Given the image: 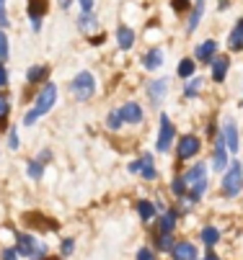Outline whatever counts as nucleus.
Masks as SVG:
<instances>
[{
  "instance_id": "4",
  "label": "nucleus",
  "mask_w": 243,
  "mask_h": 260,
  "mask_svg": "<svg viewBox=\"0 0 243 260\" xmlns=\"http://www.w3.org/2000/svg\"><path fill=\"white\" fill-rule=\"evenodd\" d=\"M16 252L23 255V257H42L47 252V247H44V242H39L34 235L23 232V235L16 237Z\"/></svg>"
},
{
  "instance_id": "8",
  "label": "nucleus",
  "mask_w": 243,
  "mask_h": 260,
  "mask_svg": "<svg viewBox=\"0 0 243 260\" xmlns=\"http://www.w3.org/2000/svg\"><path fill=\"white\" fill-rule=\"evenodd\" d=\"M199 147H202V142H199L194 134H186V137H181V142H179V157H181V160H189V157H194V155L199 152Z\"/></svg>"
},
{
  "instance_id": "2",
  "label": "nucleus",
  "mask_w": 243,
  "mask_h": 260,
  "mask_svg": "<svg viewBox=\"0 0 243 260\" xmlns=\"http://www.w3.org/2000/svg\"><path fill=\"white\" fill-rule=\"evenodd\" d=\"M240 188H243V165L240 162H233L225 170V175H223V193L228 199H235L240 193Z\"/></svg>"
},
{
  "instance_id": "3",
  "label": "nucleus",
  "mask_w": 243,
  "mask_h": 260,
  "mask_svg": "<svg viewBox=\"0 0 243 260\" xmlns=\"http://www.w3.org/2000/svg\"><path fill=\"white\" fill-rule=\"evenodd\" d=\"M184 183H186V188H192L189 201H199V199H202V193L207 191V175H204V165H194V168L184 175Z\"/></svg>"
},
{
  "instance_id": "33",
  "label": "nucleus",
  "mask_w": 243,
  "mask_h": 260,
  "mask_svg": "<svg viewBox=\"0 0 243 260\" xmlns=\"http://www.w3.org/2000/svg\"><path fill=\"white\" fill-rule=\"evenodd\" d=\"M8 26V13H6V0H0V31Z\"/></svg>"
},
{
  "instance_id": "16",
  "label": "nucleus",
  "mask_w": 243,
  "mask_h": 260,
  "mask_svg": "<svg viewBox=\"0 0 243 260\" xmlns=\"http://www.w3.org/2000/svg\"><path fill=\"white\" fill-rule=\"evenodd\" d=\"M228 67H230L228 57H218V59H212V80H215V83H223V80H225Z\"/></svg>"
},
{
  "instance_id": "43",
  "label": "nucleus",
  "mask_w": 243,
  "mask_h": 260,
  "mask_svg": "<svg viewBox=\"0 0 243 260\" xmlns=\"http://www.w3.org/2000/svg\"><path fill=\"white\" fill-rule=\"evenodd\" d=\"M204 260H220V257H218V255H212V252H210V255H204Z\"/></svg>"
},
{
  "instance_id": "38",
  "label": "nucleus",
  "mask_w": 243,
  "mask_h": 260,
  "mask_svg": "<svg viewBox=\"0 0 243 260\" xmlns=\"http://www.w3.org/2000/svg\"><path fill=\"white\" fill-rule=\"evenodd\" d=\"M3 260H18V252H16L13 247H6V250H3Z\"/></svg>"
},
{
  "instance_id": "20",
  "label": "nucleus",
  "mask_w": 243,
  "mask_h": 260,
  "mask_svg": "<svg viewBox=\"0 0 243 260\" xmlns=\"http://www.w3.org/2000/svg\"><path fill=\"white\" fill-rule=\"evenodd\" d=\"M202 13H204V0H197V3H194V11H192V18H189V26H186L189 34L197 31V26H199V21H202Z\"/></svg>"
},
{
  "instance_id": "41",
  "label": "nucleus",
  "mask_w": 243,
  "mask_h": 260,
  "mask_svg": "<svg viewBox=\"0 0 243 260\" xmlns=\"http://www.w3.org/2000/svg\"><path fill=\"white\" fill-rule=\"evenodd\" d=\"M173 8H176V11H184V8H186V0H173Z\"/></svg>"
},
{
  "instance_id": "35",
  "label": "nucleus",
  "mask_w": 243,
  "mask_h": 260,
  "mask_svg": "<svg viewBox=\"0 0 243 260\" xmlns=\"http://www.w3.org/2000/svg\"><path fill=\"white\" fill-rule=\"evenodd\" d=\"M137 260H155V252L143 247V250H137Z\"/></svg>"
},
{
  "instance_id": "23",
  "label": "nucleus",
  "mask_w": 243,
  "mask_h": 260,
  "mask_svg": "<svg viewBox=\"0 0 243 260\" xmlns=\"http://www.w3.org/2000/svg\"><path fill=\"white\" fill-rule=\"evenodd\" d=\"M137 214H140V216L148 221V219L155 216V206H153L150 201H140V204H137Z\"/></svg>"
},
{
  "instance_id": "29",
  "label": "nucleus",
  "mask_w": 243,
  "mask_h": 260,
  "mask_svg": "<svg viewBox=\"0 0 243 260\" xmlns=\"http://www.w3.org/2000/svg\"><path fill=\"white\" fill-rule=\"evenodd\" d=\"M192 72H194V62H192V59H181V62H179V75H181V78H189Z\"/></svg>"
},
{
  "instance_id": "28",
  "label": "nucleus",
  "mask_w": 243,
  "mask_h": 260,
  "mask_svg": "<svg viewBox=\"0 0 243 260\" xmlns=\"http://www.w3.org/2000/svg\"><path fill=\"white\" fill-rule=\"evenodd\" d=\"M155 245H158V250H173V245H176V242L171 240V235H158Z\"/></svg>"
},
{
  "instance_id": "21",
  "label": "nucleus",
  "mask_w": 243,
  "mask_h": 260,
  "mask_svg": "<svg viewBox=\"0 0 243 260\" xmlns=\"http://www.w3.org/2000/svg\"><path fill=\"white\" fill-rule=\"evenodd\" d=\"M230 47L238 52V49H243V18L235 23V28H233V34H230Z\"/></svg>"
},
{
  "instance_id": "22",
  "label": "nucleus",
  "mask_w": 243,
  "mask_h": 260,
  "mask_svg": "<svg viewBox=\"0 0 243 260\" xmlns=\"http://www.w3.org/2000/svg\"><path fill=\"white\" fill-rule=\"evenodd\" d=\"M218 240H220V232H218L215 227H204V230H202V242H204L207 247L218 245Z\"/></svg>"
},
{
  "instance_id": "40",
  "label": "nucleus",
  "mask_w": 243,
  "mask_h": 260,
  "mask_svg": "<svg viewBox=\"0 0 243 260\" xmlns=\"http://www.w3.org/2000/svg\"><path fill=\"white\" fill-rule=\"evenodd\" d=\"M6 83H8V72H6V67H3V64H0V88H3Z\"/></svg>"
},
{
  "instance_id": "31",
  "label": "nucleus",
  "mask_w": 243,
  "mask_h": 260,
  "mask_svg": "<svg viewBox=\"0 0 243 260\" xmlns=\"http://www.w3.org/2000/svg\"><path fill=\"white\" fill-rule=\"evenodd\" d=\"M6 57H8V39H6V34L0 31V64L6 62Z\"/></svg>"
},
{
  "instance_id": "13",
  "label": "nucleus",
  "mask_w": 243,
  "mask_h": 260,
  "mask_svg": "<svg viewBox=\"0 0 243 260\" xmlns=\"http://www.w3.org/2000/svg\"><path fill=\"white\" fill-rule=\"evenodd\" d=\"M215 52H218V42H202L199 47H197V59L199 62H212L215 59Z\"/></svg>"
},
{
  "instance_id": "12",
  "label": "nucleus",
  "mask_w": 243,
  "mask_h": 260,
  "mask_svg": "<svg viewBox=\"0 0 243 260\" xmlns=\"http://www.w3.org/2000/svg\"><path fill=\"white\" fill-rule=\"evenodd\" d=\"M176 216H179V209H168V211H163V216H160V235H171L173 232V227H176Z\"/></svg>"
},
{
  "instance_id": "5",
  "label": "nucleus",
  "mask_w": 243,
  "mask_h": 260,
  "mask_svg": "<svg viewBox=\"0 0 243 260\" xmlns=\"http://www.w3.org/2000/svg\"><path fill=\"white\" fill-rule=\"evenodd\" d=\"M73 95L78 98V101H88L93 93H96V80H93V75L88 70H83V72H78L75 75V80H73Z\"/></svg>"
},
{
  "instance_id": "9",
  "label": "nucleus",
  "mask_w": 243,
  "mask_h": 260,
  "mask_svg": "<svg viewBox=\"0 0 243 260\" xmlns=\"http://www.w3.org/2000/svg\"><path fill=\"white\" fill-rule=\"evenodd\" d=\"M171 255H173V260H197V247L192 242H176Z\"/></svg>"
},
{
  "instance_id": "10",
  "label": "nucleus",
  "mask_w": 243,
  "mask_h": 260,
  "mask_svg": "<svg viewBox=\"0 0 243 260\" xmlns=\"http://www.w3.org/2000/svg\"><path fill=\"white\" fill-rule=\"evenodd\" d=\"M117 111H119L122 121H127V124H137V121H143V108L137 106V103H127V106H122V108H117Z\"/></svg>"
},
{
  "instance_id": "24",
  "label": "nucleus",
  "mask_w": 243,
  "mask_h": 260,
  "mask_svg": "<svg viewBox=\"0 0 243 260\" xmlns=\"http://www.w3.org/2000/svg\"><path fill=\"white\" fill-rule=\"evenodd\" d=\"M47 72H49L47 67H39V64H37V67H31V70H29V75H26V78H29V83H39V80L47 78Z\"/></svg>"
},
{
  "instance_id": "42",
  "label": "nucleus",
  "mask_w": 243,
  "mask_h": 260,
  "mask_svg": "<svg viewBox=\"0 0 243 260\" xmlns=\"http://www.w3.org/2000/svg\"><path fill=\"white\" fill-rule=\"evenodd\" d=\"M70 3L73 0H60V8H70Z\"/></svg>"
},
{
  "instance_id": "25",
  "label": "nucleus",
  "mask_w": 243,
  "mask_h": 260,
  "mask_svg": "<svg viewBox=\"0 0 243 260\" xmlns=\"http://www.w3.org/2000/svg\"><path fill=\"white\" fill-rule=\"evenodd\" d=\"M8 114H11V101L6 98V95H0V126L6 124V119H8Z\"/></svg>"
},
{
  "instance_id": "34",
  "label": "nucleus",
  "mask_w": 243,
  "mask_h": 260,
  "mask_svg": "<svg viewBox=\"0 0 243 260\" xmlns=\"http://www.w3.org/2000/svg\"><path fill=\"white\" fill-rule=\"evenodd\" d=\"M122 126V116H119V111H112V116H109V129H119Z\"/></svg>"
},
{
  "instance_id": "6",
  "label": "nucleus",
  "mask_w": 243,
  "mask_h": 260,
  "mask_svg": "<svg viewBox=\"0 0 243 260\" xmlns=\"http://www.w3.org/2000/svg\"><path fill=\"white\" fill-rule=\"evenodd\" d=\"M129 170H132V173H140L145 180H155V178H158V170H155V165H153V157H150V155H143L137 162H132V165H129Z\"/></svg>"
},
{
  "instance_id": "1",
  "label": "nucleus",
  "mask_w": 243,
  "mask_h": 260,
  "mask_svg": "<svg viewBox=\"0 0 243 260\" xmlns=\"http://www.w3.org/2000/svg\"><path fill=\"white\" fill-rule=\"evenodd\" d=\"M55 101H57V85H52V83H47L42 90H39V95H37V101H34V108L26 114V119H23V124L26 126H31L34 121H37L39 116H44L47 111L55 106Z\"/></svg>"
},
{
  "instance_id": "11",
  "label": "nucleus",
  "mask_w": 243,
  "mask_h": 260,
  "mask_svg": "<svg viewBox=\"0 0 243 260\" xmlns=\"http://www.w3.org/2000/svg\"><path fill=\"white\" fill-rule=\"evenodd\" d=\"M42 16H44V0H29V18H31L34 31H39Z\"/></svg>"
},
{
  "instance_id": "37",
  "label": "nucleus",
  "mask_w": 243,
  "mask_h": 260,
  "mask_svg": "<svg viewBox=\"0 0 243 260\" xmlns=\"http://www.w3.org/2000/svg\"><path fill=\"white\" fill-rule=\"evenodd\" d=\"M80 11H83V16H91L93 13V0H80Z\"/></svg>"
},
{
  "instance_id": "14",
  "label": "nucleus",
  "mask_w": 243,
  "mask_h": 260,
  "mask_svg": "<svg viewBox=\"0 0 243 260\" xmlns=\"http://www.w3.org/2000/svg\"><path fill=\"white\" fill-rule=\"evenodd\" d=\"M166 93H168V83H166V80H153L150 88H148V95H150V101H153L155 106L166 98Z\"/></svg>"
},
{
  "instance_id": "39",
  "label": "nucleus",
  "mask_w": 243,
  "mask_h": 260,
  "mask_svg": "<svg viewBox=\"0 0 243 260\" xmlns=\"http://www.w3.org/2000/svg\"><path fill=\"white\" fill-rule=\"evenodd\" d=\"M73 247H75V242H73V240H65V242H62V255H70V252H73Z\"/></svg>"
},
{
  "instance_id": "19",
  "label": "nucleus",
  "mask_w": 243,
  "mask_h": 260,
  "mask_svg": "<svg viewBox=\"0 0 243 260\" xmlns=\"http://www.w3.org/2000/svg\"><path fill=\"white\" fill-rule=\"evenodd\" d=\"M212 165H215V170H223L225 173V139L223 137L215 144V160H212Z\"/></svg>"
},
{
  "instance_id": "17",
  "label": "nucleus",
  "mask_w": 243,
  "mask_h": 260,
  "mask_svg": "<svg viewBox=\"0 0 243 260\" xmlns=\"http://www.w3.org/2000/svg\"><path fill=\"white\" fill-rule=\"evenodd\" d=\"M143 67L145 70H158V67H163V52L155 47V49H150L145 57H143Z\"/></svg>"
},
{
  "instance_id": "32",
  "label": "nucleus",
  "mask_w": 243,
  "mask_h": 260,
  "mask_svg": "<svg viewBox=\"0 0 243 260\" xmlns=\"http://www.w3.org/2000/svg\"><path fill=\"white\" fill-rule=\"evenodd\" d=\"M29 178H42V162H37V160L29 162Z\"/></svg>"
},
{
  "instance_id": "26",
  "label": "nucleus",
  "mask_w": 243,
  "mask_h": 260,
  "mask_svg": "<svg viewBox=\"0 0 243 260\" xmlns=\"http://www.w3.org/2000/svg\"><path fill=\"white\" fill-rule=\"evenodd\" d=\"M78 26H80L83 31H93L98 23H96V18H93V13H91V16H80V18H78Z\"/></svg>"
},
{
  "instance_id": "18",
  "label": "nucleus",
  "mask_w": 243,
  "mask_h": 260,
  "mask_svg": "<svg viewBox=\"0 0 243 260\" xmlns=\"http://www.w3.org/2000/svg\"><path fill=\"white\" fill-rule=\"evenodd\" d=\"M117 42H119L122 49H129V47L134 44V34H132L129 26H119V31H117Z\"/></svg>"
},
{
  "instance_id": "36",
  "label": "nucleus",
  "mask_w": 243,
  "mask_h": 260,
  "mask_svg": "<svg viewBox=\"0 0 243 260\" xmlns=\"http://www.w3.org/2000/svg\"><path fill=\"white\" fill-rule=\"evenodd\" d=\"M8 144H11V150H18V129H11V134H8Z\"/></svg>"
},
{
  "instance_id": "30",
  "label": "nucleus",
  "mask_w": 243,
  "mask_h": 260,
  "mask_svg": "<svg viewBox=\"0 0 243 260\" xmlns=\"http://www.w3.org/2000/svg\"><path fill=\"white\" fill-rule=\"evenodd\" d=\"M202 85H204V80H199V78H197V80H192V83L186 85V90H184V95H186V98H194V95L199 93V88H202Z\"/></svg>"
},
{
  "instance_id": "15",
  "label": "nucleus",
  "mask_w": 243,
  "mask_h": 260,
  "mask_svg": "<svg viewBox=\"0 0 243 260\" xmlns=\"http://www.w3.org/2000/svg\"><path fill=\"white\" fill-rule=\"evenodd\" d=\"M223 139H225V147H228L230 152H238V129H235L233 121L225 124V129H223Z\"/></svg>"
},
{
  "instance_id": "27",
  "label": "nucleus",
  "mask_w": 243,
  "mask_h": 260,
  "mask_svg": "<svg viewBox=\"0 0 243 260\" xmlns=\"http://www.w3.org/2000/svg\"><path fill=\"white\" fill-rule=\"evenodd\" d=\"M171 188H173V193H176V196H184V193H186L184 175H176V178H173V185H171Z\"/></svg>"
},
{
  "instance_id": "7",
  "label": "nucleus",
  "mask_w": 243,
  "mask_h": 260,
  "mask_svg": "<svg viewBox=\"0 0 243 260\" xmlns=\"http://www.w3.org/2000/svg\"><path fill=\"white\" fill-rule=\"evenodd\" d=\"M171 139H173V126H171L168 116L163 114V116H160V132H158V144H155V150H158V152H166L168 147H171Z\"/></svg>"
}]
</instances>
